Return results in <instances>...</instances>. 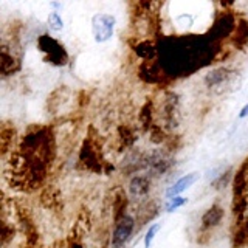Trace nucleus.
<instances>
[{
	"instance_id": "ddd939ff",
	"label": "nucleus",
	"mask_w": 248,
	"mask_h": 248,
	"mask_svg": "<svg viewBox=\"0 0 248 248\" xmlns=\"http://www.w3.org/2000/svg\"><path fill=\"white\" fill-rule=\"evenodd\" d=\"M92 228V216L89 211H85V209H81L79 214L76 217V222L73 225V230L70 232V239L68 242H75V240H79L87 234Z\"/></svg>"
},
{
	"instance_id": "423d86ee",
	"label": "nucleus",
	"mask_w": 248,
	"mask_h": 248,
	"mask_svg": "<svg viewBox=\"0 0 248 248\" xmlns=\"http://www.w3.org/2000/svg\"><path fill=\"white\" fill-rule=\"evenodd\" d=\"M115 23H116V19L112 14L98 13V14L93 16L92 31H93V37H95V41L99 44L107 42L108 39L113 36Z\"/></svg>"
},
{
	"instance_id": "39448f33",
	"label": "nucleus",
	"mask_w": 248,
	"mask_h": 248,
	"mask_svg": "<svg viewBox=\"0 0 248 248\" xmlns=\"http://www.w3.org/2000/svg\"><path fill=\"white\" fill-rule=\"evenodd\" d=\"M135 230V219L126 214L118 222L113 223V232L110 239V248H124L132 239V232Z\"/></svg>"
},
{
	"instance_id": "bb28decb",
	"label": "nucleus",
	"mask_w": 248,
	"mask_h": 248,
	"mask_svg": "<svg viewBox=\"0 0 248 248\" xmlns=\"http://www.w3.org/2000/svg\"><path fill=\"white\" fill-rule=\"evenodd\" d=\"M186 202H188V199L186 197H182V196H177V197H174V199H170L169 200V203L166 205V211L168 213H172V211H175V209H178V208H182Z\"/></svg>"
},
{
	"instance_id": "412c9836",
	"label": "nucleus",
	"mask_w": 248,
	"mask_h": 248,
	"mask_svg": "<svg viewBox=\"0 0 248 248\" xmlns=\"http://www.w3.org/2000/svg\"><path fill=\"white\" fill-rule=\"evenodd\" d=\"M247 211H248V196L239 197V199H232L231 214H232V219H234V222L242 220L244 217L247 216Z\"/></svg>"
},
{
	"instance_id": "f3484780",
	"label": "nucleus",
	"mask_w": 248,
	"mask_h": 248,
	"mask_svg": "<svg viewBox=\"0 0 248 248\" xmlns=\"http://www.w3.org/2000/svg\"><path fill=\"white\" fill-rule=\"evenodd\" d=\"M197 180H199V174H197V172H191V174L183 175L182 178H178V180L166 191V197H168L169 200H170V199H174V197H177L178 194H182L183 191L189 189L191 186H192L194 183H196Z\"/></svg>"
},
{
	"instance_id": "0eeeda50",
	"label": "nucleus",
	"mask_w": 248,
	"mask_h": 248,
	"mask_svg": "<svg viewBox=\"0 0 248 248\" xmlns=\"http://www.w3.org/2000/svg\"><path fill=\"white\" fill-rule=\"evenodd\" d=\"M223 217H225V208L220 203H217V202H216V203H213L203 214H202L199 234L200 236L209 234V232H211L214 228H217L222 223Z\"/></svg>"
},
{
	"instance_id": "6ab92c4d",
	"label": "nucleus",
	"mask_w": 248,
	"mask_h": 248,
	"mask_svg": "<svg viewBox=\"0 0 248 248\" xmlns=\"http://www.w3.org/2000/svg\"><path fill=\"white\" fill-rule=\"evenodd\" d=\"M158 216V206L155 202H146L144 205L140 206L138 213H137V223L138 227H143L147 222L154 220L155 217Z\"/></svg>"
},
{
	"instance_id": "20e7f679",
	"label": "nucleus",
	"mask_w": 248,
	"mask_h": 248,
	"mask_svg": "<svg viewBox=\"0 0 248 248\" xmlns=\"http://www.w3.org/2000/svg\"><path fill=\"white\" fill-rule=\"evenodd\" d=\"M234 76H236L234 68L222 65V67H216L213 70H209V72L205 75L203 82H205V87L209 92L220 95V93L223 92V89L232 81V78Z\"/></svg>"
},
{
	"instance_id": "4468645a",
	"label": "nucleus",
	"mask_w": 248,
	"mask_h": 248,
	"mask_svg": "<svg viewBox=\"0 0 248 248\" xmlns=\"http://www.w3.org/2000/svg\"><path fill=\"white\" fill-rule=\"evenodd\" d=\"M231 247L232 248H248V216H245L242 220H237L232 223Z\"/></svg>"
},
{
	"instance_id": "cd10ccee",
	"label": "nucleus",
	"mask_w": 248,
	"mask_h": 248,
	"mask_svg": "<svg viewBox=\"0 0 248 248\" xmlns=\"http://www.w3.org/2000/svg\"><path fill=\"white\" fill-rule=\"evenodd\" d=\"M232 169H230V170H227V172L225 174H222L219 178H217V180L214 182V188L216 189H220V188H225V186H227L228 183H230V180L232 182Z\"/></svg>"
},
{
	"instance_id": "c756f323",
	"label": "nucleus",
	"mask_w": 248,
	"mask_h": 248,
	"mask_svg": "<svg viewBox=\"0 0 248 248\" xmlns=\"http://www.w3.org/2000/svg\"><path fill=\"white\" fill-rule=\"evenodd\" d=\"M247 116H248V104H245L242 107V110L239 112V118H247Z\"/></svg>"
},
{
	"instance_id": "f8f14e48",
	"label": "nucleus",
	"mask_w": 248,
	"mask_h": 248,
	"mask_svg": "<svg viewBox=\"0 0 248 248\" xmlns=\"http://www.w3.org/2000/svg\"><path fill=\"white\" fill-rule=\"evenodd\" d=\"M39 202L45 209H51V211H59L62 206V192L54 185H48L42 189Z\"/></svg>"
},
{
	"instance_id": "aec40b11",
	"label": "nucleus",
	"mask_w": 248,
	"mask_h": 248,
	"mask_svg": "<svg viewBox=\"0 0 248 248\" xmlns=\"http://www.w3.org/2000/svg\"><path fill=\"white\" fill-rule=\"evenodd\" d=\"M134 51L138 58H141L144 61H155V56H157V48L149 41H140L134 46Z\"/></svg>"
},
{
	"instance_id": "393cba45",
	"label": "nucleus",
	"mask_w": 248,
	"mask_h": 248,
	"mask_svg": "<svg viewBox=\"0 0 248 248\" xmlns=\"http://www.w3.org/2000/svg\"><path fill=\"white\" fill-rule=\"evenodd\" d=\"M48 27L53 30V31H61L64 28V20L59 16L58 11H51L50 16H48Z\"/></svg>"
},
{
	"instance_id": "2eb2a0df",
	"label": "nucleus",
	"mask_w": 248,
	"mask_h": 248,
	"mask_svg": "<svg viewBox=\"0 0 248 248\" xmlns=\"http://www.w3.org/2000/svg\"><path fill=\"white\" fill-rule=\"evenodd\" d=\"M152 188L151 175H135L129 183V192L134 199H146Z\"/></svg>"
},
{
	"instance_id": "f03ea898",
	"label": "nucleus",
	"mask_w": 248,
	"mask_h": 248,
	"mask_svg": "<svg viewBox=\"0 0 248 248\" xmlns=\"http://www.w3.org/2000/svg\"><path fill=\"white\" fill-rule=\"evenodd\" d=\"M160 115L158 126L165 130L178 126V115H180V99L174 92H165L161 95L160 108H155V115Z\"/></svg>"
},
{
	"instance_id": "4be33fe9",
	"label": "nucleus",
	"mask_w": 248,
	"mask_h": 248,
	"mask_svg": "<svg viewBox=\"0 0 248 248\" xmlns=\"http://www.w3.org/2000/svg\"><path fill=\"white\" fill-rule=\"evenodd\" d=\"M137 134L135 130L129 127V126H120L118 127V141L121 147H130L134 146V143L137 141Z\"/></svg>"
},
{
	"instance_id": "b1692460",
	"label": "nucleus",
	"mask_w": 248,
	"mask_h": 248,
	"mask_svg": "<svg viewBox=\"0 0 248 248\" xmlns=\"http://www.w3.org/2000/svg\"><path fill=\"white\" fill-rule=\"evenodd\" d=\"M149 135H151V141L154 144H161V143H165L168 137H166V130L160 127L158 124H155V126L149 130Z\"/></svg>"
},
{
	"instance_id": "a878e982",
	"label": "nucleus",
	"mask_w": 248,
	"mask_h": 248,
	"mask_svg": "<svg viewBox=\"0 0 248 248\" xmlns=\"http://www.w3.org/2000/svg\"><path fill=\"white\" fill-rule=\"evenodd\" d=\"M14 228H13V225H10L8 222H2V247H5L10 240H13L14 237Z\"/></svg>"
},
{
	"instance_id": "a211bd4d",
	"label": "nucleus",
	"mask_w": 248,
	"mask_h": 248,
	"mask_svg": "<svg viewBox=\"0 0 248 248\" xmlns=\"http://www.w3.org/2000/svg\"><path fill=\"white\" fill-rule=\"evenodd\" d=\"M138 121H140V126H141L143 130L149 132L155 124V104L152 101H146V104L141 107L138 115Z\"/></svg>"
},
{
	"instance_id": "f257e3e1",
	"label": "nucleus",
	"mask_w": 248,
	"mask_h": 248,
	"mask_svg": "<svg viewBox=\"0 0 248 248\" xmlns=\"http://www.w3.org/2000/svg\"><path fill=\"white\" fill-rule=\"evenodd\" d=\"M106 161L103 158V152H101V146L96 140L92 137H87V140L82 143L79 151V158H78V168L90 170V172H103V168Z\"/></svg>"
},
{
	"instance_id": "dca6fc26",
	"label": "nucleus",
	"mask_w": 248,
	"mask_h": 248,
	"mask_svg": "<svg viewBox=\"0 0 248 248\" xmlns=\"http://www.w3.org/2000/svg\"><path fill=\"white\" fill-rule=\"evenodd\" d=\"M231 44L237 50H244L248 45V19L247 17H237L236 28L231 34Z\"/></svg>"
},
{
	"instance_id": "c85d7f7f",
	"label": "nucleus",
	"mask_w": 248,
	"mask_h": 248,
	"mask_svg": "<svg viewBox=\"0 0 248 248\" xmlns=\"http://www.w3.org/2000/svg\"><path fill=\"white\" fill-rule=\"evenodd\" d=\"M160 228H161V227H160L158 223H157V225H152V227H149V230H147L146 236H144V248H151L152 240H154L155 234H157Z\"/></svg>"
},
{
	"instance_id": "7ed1b4c3",
	"label": "nucleus",
	"mask_w": 248,
	"mask_h": 248,
	"mask_svg": "<svg viewBox=\"0 0 248 248\" xmlns=\"http://www.w3.org/2000/svg\"><path fill=\"white\" fill-rule=\"evenodd\" d=\"M37 48L44 54V59L46 64L62 67L67 65L68 62V53L65 46L62 45L59 41H56L50 34H42L37 39Z\"/></svg>"
},
{
	"instance_id": "1a4fd4ad",
	"label": "nucleus",
	"mask_w": 248,
	"mask_h": 248,
	"mask_svg": "<svg viewBox=\"0 0 248 248\" xmlns=\"http://www.w3.org/2000/svg\"><path fill=\"white\" fill-rule=\"evenodd\" d=\"M237 17L231 14V11H223L220 13L219 17L216 19L213 33L216 34V39H223V37H231L232 31L236 28Z\"/></svg>"
},
{
	"instance_id": "7c9ffc66",
	"label": "nucleus",
	"mask_w": 248,
	"mask_h": 248,
	"mask_svg": "<svg viewBox=\"0 0 248 248\" xmlns=\"http://www.w3.org/2000/svg\"><path fill=\"white\" fill-rule=\"evenodd\" d=\"M68 248H84V245L79 240H75V242H68Z\"/></svg>"
},
{
	"instance_id": "5701e85b",
	"label": "nucleus",
	"mask_w": 248,
	"mask_h": 248,
	"mask_svg": "<svg viewBox=\"0 0 248 248\" xmlns=\"http://www.w3.org/2000/svg\"><path fill=\"white\" fill-rule=\"evenodd\" d=\"M16 137L14 127L3 126L2 132H0V143H2V155H6V152L10 151V146L13 144V140Z\"/></svg>"
},
{
	"instance_id": "9d476101",
	"label": "nucleus",
	"mask_w": 248,
	"mask_h": 248,
	"mask_svg": "<svg viewBox=\"0 0 248 248\" xmlns=\"http://www.w3.org/2000/svg\"><path fill=\"white\" fill-rule=\"evenodd\" d=\"M20 67H22L20 59L17 56H14V53L10 50V46L3 42L2 50H0V72H2L3 78L17 73Z\"/></svg>"
},
{
	"instance_id": "6e6552de",
	"label": "nucleus",
	"mask_w": 248,
	"mask_h": 248,
	"mask_svg": "<svg viewBox=\"0 0 248 248\" xmlns=\"http://www.w3.org/2000/svg\"><path fill=\"white\" fill-rule=\"evenodd\" d=\"M138 76L146 84H161L168 78V73L158 61H144L138 67Z\"/></svg>"
},
{
	"instance_id": "9b49d317",
	"label": "nucleus",
	"mask_w": 248,
	"mask_h": 248,
	"mask_svg": "<svg viewBox=\"0 0 248 248\" xmlns=\"http://www.w3.org/2000/svg\"><path fill=\"white\" fill-rule=\"evenodd\" d=\"M127 206H129V197L127 192L124 191L121 186H116L112 192V219L113 223L118 222L121 217H124L127 213Z\"/></svg>"
}]
</instances>
